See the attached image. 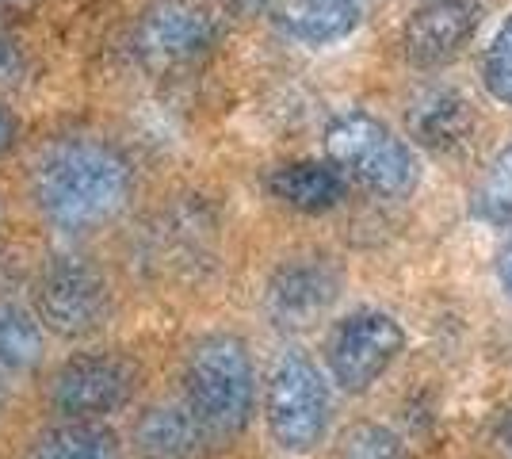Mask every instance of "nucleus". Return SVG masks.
Returning a JSON list of instances; mask_svg holds the SVG:
<instances>
[{"instance_id":"1","label":"nucleus","mask_w":512,"mask_h":459,"mask_svg":"<svg viewBox=\"0 0 512 459\" xmlns=\"http://www.w3.org/2000/svg\"><path fill=\"white\" fill-rule=\"evenodd\" d=\"M23 196L58 238H92L134 211L138 169L123 146L100 134H54L23 165Z\"/></svg>"},{"instance_id":"2","label":"nucleus","mask_w":512,"mask_h":459,"mask_svg":"<svg viewBox=\"0 0 512 459\" xmlns=\"http://www.w3.org/2000/svg\"><path fill=\"white\" fill-rule=\"evenodd\" d=\"M180 398L207 425L214 444L245 437L256 414V360L245 337L207 329L180 356Z\"/></svg>"},{"instance_id":"3","label":"nucleus","mask_w":512,"mask_h":459,"mask_svg":"<svg viewBox=\"0 0 512 459\" xmlns=\"http://www.w3.org/2000/svg\"><path fill=\"white\" fill-rule=\"evenodd\" d=\"M146 387V368L127 349H81L43 379V402L58 421H111L127 414Z\"/></svg>"},{"instance_id":"4","label":"nucleus","mask_w":512,"mask_h":459,"mask_svg":"<svg viewBox=\"0 0 512 459\" xmlns=\"http://www.w3.org/2000/svg\"><path fill=\"white\" fill-rule=\"evenodd\" d=\"M31 306L50 337L85 345L115 322V284L92 257L65 249L43 261L31 284Z\"/></svg>"},{"instance_id":"5","label":"nucleus","mask_w":512,"mask_h":459,"mask_svg":"<svg viewBox=\"0 0 512 459\" xmlns=\"http://www.w3.org/2000/svg\"><path fill=\"white\" fill-rule=\"evenodd\" d=\"M218 215L207 199L176 196L161 203L142 230L134 234V253L138 261L157 280H203L218 257Z\"/></svg>"},{"instance_id":"6","label":"nucleus","mask_w":512,"mask_h":459,"mask_svg":"<svg viewBox=\"0 0 512 459\" xmlns=\"http://www.w3.org/2000/svg\"><path fill=\"white\" fill-rule=\"evenodd\" d=\"M325 161H333L348 180L383 199H402L417 184V157L406 138L375 119L371 111H341L325 127Z\"/></svg>"},{"instance_id":"7","label":"nucleus","mask_w":512,"mask_h":459,"mask_svg":"<svg viewBox=\"0 0 512 459\" xmlns=\"http://www.w3.org/2000/svg\"><path fill=\"white\" fill-rule=\"evenodd\" d=\"M333 398L321 368L302 349H283L264 379V425L279 452L310 456L329 433Z\"/></svg>"},{"instance_id":"8","label":"nucleus","mask_w":512,"mask_h":459,"mask_svg":"<svg viewBox=\"0 0 512 459\" xmlns=\"http://www.w3.org/2000/svg\"><path fill=\"white\" fill-rule=\"evenodd\" d=\"M218 46V20L195 0H153L138 12L130 31L134 62L150 73L195 66Z\"/></svg>"},{"instance_id":"9","label":"nucleus","mask_w":512,"mask_h":459,"mask_svg":"<svg viewBox=\"0 0 512 459\" xmlns=\"http://www.w3.org/2000/svg\"><path fill=\"white\" fill-rule=\"evenodd\" d=\"M402 349H406V333L398 326V318H390L383 310H356L329 333L325 368L341 391L363 394L371 383H379V375L398 360Z\"/></svg>"},{"instance_id":"10","label":"nucleus","mask_w":512,"mask_h":459,"mask_svg":"<svg viewBox=\"0 0 512 459\" xmlns=\"http://www.w3.org/2000/svg\"><path fill=\"white\" fill-rule=\"evenodd\" d=\"M341 268L321 253H299L272 268L264 284V314L279 329H306L321 322L341 299Z\"/></svg>"},{"instance_id":"11","label":"nucleus","mask_w":512,"mask_h":459,"mask_svg":"<svg viewBox=\"0 0 512 459\" xmlns=\"http://www.w3.org/2000/svg\"><path fill=\"white\" fill-rule=\"evenodd\" d=\"M214 437L184 398H153L130 425V459H207Z\"/></svg>"},{"instance_id":"12","label":"nucleus","mask_w":512,"mask_h":459,"mask_svg":"<svg viewBox=\"0 0 512 459\" xmlns=\"http://www.w3.org/2000/svg\"><path fill=\"white\" fill-rule=\"evenodd\" d=\"M478 23H482L478 0H428L402 27V50L413 66H444L470 43Z\"/></svg>"},{"instance_id":"13","label":"nucleus","mask_w":512,"mask_h":459,"mask_svg":"<svg viewBox=\"0 0 512 459\" xmlns=\"http://www.w3.org/2000/svg\"><path fill=\"white\" fill-rule=\"evenodd\" d=\"M268 196L299 211V215H325L333 207H341L348 192V176L333 161H287L276 165L264 176Z\"/></svg>"},{"instance_id":"14","label":"nucleus","mask_w":512,"mask_h":459,"mask_svg":"<svg viewBox=\"0 0 512 459\" xmlns=\"http://www.w3.org/2000/svg\"><path fill=\"white\" fill-rule=\"evenodd\" d=\"M409 134L432 153L467 150L474 134V111L470 100L455 88H425L406 111Z\"/></svg>"},{"instance_id":"15","label":"nucleus","mask_w":512,"mask_h":459,"mask_svg":"<svg viewBox=\"0 0 512 459\" xmlns=\"http://www.w3.org/2000/svg\"><path fill=\"white\" fill-rule=\"evenodd\" d=\"M375 0H276L279 31L295 43L329 46L348 39Z\"/></svg>"},{"instance_id":"16","label":"nucleus","mask_w":512,"mask_h":459,"mask_svg":"<svg viewBox=\"0 0 512 459\" xmlns=\"http://www.w3.org/2000/svg\"><path fill=\"white\" fill-rule=\"evenodd\" d=\"M23 459H127L123 437L107 421H46L27 444Z\"/></svg>"},{"instance_id":"17","label":"nucleus","mask_w":512,"mask_h":459,"mask_svg":"<svg viewBox=\"0 0 512 459\" xmlns=\"http://www.w3.org/2000/svg\"><path fill=\"white\" fill-rule=\"evenodd\" d=\"M50 333L35 306L0 295V368L8 375H31L46 364Z\"/></svg>"},{"instance_id":"18","label":"nucleus","mask_w":512,"mask_h":459,"mask_svg":"<svg viewBox=\"0 0 512 459\" xmlns=\"http://www.w3.org/2000/svg\"><path fill=\"white\" fill-rule=\"evenodd\" d=\"M337 459H413L398 433L375 421H356L348 425L337 440Z\"/></svg>"},{"instance_id":"19","label":"nucleus","mask_w":512,"mask_h":459,"mask_svg":"<svg viewBox=\"0 0 512 459\" xmlns=\"http://www.w3.org/2000/svg\"><path fill=\"white\" fill-rule=\"evenodd\" d=\"M474 211L486 222H497V226L512 222V146H505L493 157L490 173H486L478 196H474Z\"/></svg>"},{"instance_id":"20","label":"nucleus","mask_w":512,"mask_h":459,"mask_svg":"<svg viewBox=\"0 0 512 459\" xmlns=\"http://www.w3.org/2000/svg\"><path fill=\"white\" fill-rule=\"evenodd\" d=\"M482 81L490 88L493 100L512 108V16L501 23V31L486 46V62H482Z\"/></svg>"},{"instance_id":"21","label":"nucleus","mask_w":512,"mask_h":459,"mask_svg":"<svg viewBox=\"0 0 512 459\" xmlns=\"http://www.w3.org/2000/svg\"><path fill=\"white\" fill-rule=\"evenodd\" d=\"M31 54H27V46L0 23V100L4 96H12V92H20L27 81H31Z\"/></svg>"},{"instance_id":"22","label":"nucleus","mask_w":512,"mask_h":459,"mask_svg":"<svg viewBox=\"0 0 512 459\" xmlns=\"http://www.w3.org/2000/svg\"><path fill=\"white\" fill-rule=\"evenodd\" d=\"M23 138V119L20 111L12 108L8 100H0V157H8V153L20 146Z\"/></svg>"},{"instance_id":"23","label":"nucleus","mask_w":512,"mask_h":459,"mask_svg":"<svg viewBox=\"0 0 512 459\" xmlns=\"http://www.w3.org/2000/svg\"><path fill=\"white\" fill-rule=\"evenodd\" d=\"M497 272H501V287L509 291V299H512V238L505 241V249H501V261H497Z\"/></svg>"},{"instance_id":"24","label":"nucleus","mask_w":512,"mask_h":459,"mask_svg":"<svg viewBox=\"0 0 512 459\" xmlns=\"http://www.w3.org/2000/svg\"><path fill=\"white\" fill-rule=\"evenodd\" d=\"M8 410H12V375L0 368V421L8 417Z\"/></svg>"},{"instance_id":"25","label":"nucleus","mask_w":512,"mask_h":459,"mask_svg":"<svg viewBox=\"0 0 512 459\" xmlns=\"http://www.w3.org/2000/svg\"><path fill=\"white\" fill-rule=\"evenodd\" d=\"M39 0H0V16H23V12H31Z\"/></svg>"},{"instance_id":"26","label":"nucleus","mask_w":512,"mask_h":459,"mask_svg":"<svg viewBox=\"0 0 512 459\" xmlns=\"http://www.w3.org/2000/svg\"><path fill=\"white\" fill-rule=\"evenodd\" d=\"M501 448H505V456L512 459V417L501 425Z\"/></svg>"},{"instance_id":"27","label":"nucleus","mask_w":512,"mask_h":459,"mask_svg":"<svg viewBox=\"0 0 512 459\" xmlns=\"http://www.w3.org/2000/svg\"><path fill=\"white\" fill-rule=\"evenodd\" d=\"M245 4H249V8H264V4H268V0H245Z\"/></svg>"},{"instance_id":"28","label":"nucleus","mask_w":512,"mask_h":459,"mask_svg":"<svg viewBox=\"0 0 512 459\" xmlns=\"http://www.w3.org/2000/svg\"><path fill=\"white\" fill-rule=\"evenodd\" d=\"M0 222H4V192H0Z\"/></svg>"}]
</instances>
